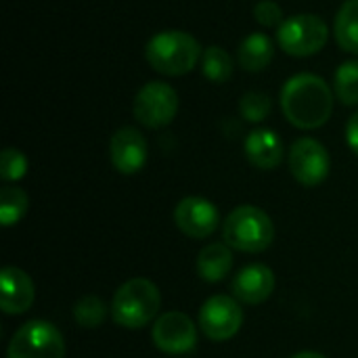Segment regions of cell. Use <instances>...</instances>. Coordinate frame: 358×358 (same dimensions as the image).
I'll list each match as a JSON object with an SVG mask.
<instances>
[{
	"instance_id": "obj_1",
	"label": "cell",
	"mask_w": 358,
	"mask_h": 358,
	"mask_svg": "<svg viewBox=\"0 0 358 358\" xmlns=\"http://www.w3.org/2000/svg\"><path fill=\"white\" fill-rule=\"evenodd\" d=\"M283 115L300 130H317L325 126L334 113V90L315 73L292 76L279 94Z\"/></svg>"
},
{
	"instance_id": "obj_2",
	"label": "cell",
	"mask_w": 358,
	"mask_h": 358,
	"mask_svg": "<svg viewBox=\"0 0 358 358\" xmlns=\"http://www.w3.org/2000/svg\"><path fill=\"white\" fill-rule=\"evenodd\" d=\"M201 46L195 36L182 29L157 31L145 46V59L162 76L178 78L195 69L201 59Z\"/></svg>"
},
{
	"instance_id": "obj_3",
	"label": "cell",
	"mask_w": 358,
	"mask_h": 358,
	"mask_svg": "<svg viewBox=\"0 0 358 358\" xmlns=\"http://www.w3.org/2000/svg\"><path fill=\"white\" fill-rule=\"evenodd\" d=\"M222 239L231 250L260 254L271 248L275 239V227L262 208L239 206L227 216L222 224Z\"/></svg>"
},
{
	"instance_id": "obj_4",
	"label": "cell",
	"mask_w": 358,
	"mask_h": 358,
	"mask_svg": "<svg viewBox=\"0 0 358 358\" xmlns=\"http://www.w3.org/2000/svg\"><path fill=\"white\" fill-rule=\"evenodd\" d=\"M162 306V294L149 279L136 277L126 281L111 300V317L124 329H141L149 325Z\"/></svg>"
},
{
	"instance_id": "obj_5",
	"label": "cell",
	"mask_w": 358,
	"mask_h": 358,
	"mask_svg": "<svg viewBox=\"0 0 358 358\" xmlns=\"http://www.w3.org/2000/svg\"><path fill=\"white\" fill-rule=\"evenodd\" d=\"M327 40V23L313 13L292 15L277 27V44L292 57H313L325 48Z\"/></svg>"
},
{
	"instance_id": "obj_6",
	"label": "cell",
	"mask_w": 358,
	"mask_h": 358,
	"mask_svg": "<svg viewBox=\"0 0 358 358\" xmlns=\"http://www.w3.org/2000/svg\"><path fill=\"white\" fill-rule=\"evenodd\" d=\"M178 92L168 82H147L134 96L132 113L134 120L151 130L166 128L178 113Z\"/></svg>"
},
{
	"instance_id": "obj_7",
	"label": "cell",
	"mask_w": 358,
	"mask_h": 358,
	"mask_svg": "<svg viewBox=\"0 0 358 358\" xmlns=\"http://www.w3.org/2000/svg\"><path fill=\"white\" fill-rule=\"evenodd\" d=\"M6 358H65V340L52 323L29 321L10 338Z\"/></svg>"
},
{
	"instance_id": "obj_8",
	"label": "cell",
	"mask_w": 358,
	"mask_h": 358,
	"mask_svg": "<svg viewBox=\"0 0 358 358\" xmlns=\"http://www.w3.org/2000/svg\"><path fill=\"white\" fill-rule=\"evenodd\" d=\"M243 325V310L239 300L231 296H212L203 302L199 310V327L201 334L212 342H229L239 334Z\"/></svg>"
},
{
	"instance_id": "obj_9",
	"label": "cell",
	"mask_w": 358,
	"mask_h": 358,
	"mask_svg": "<svg viewBox=\"0 0 358 358\" xmlns=\"http://www.w3.org/2000/svg\"><path fill=\"white\" fill-rule=\"evenodd\" d=\"M292 176L304 187H319L331 172V157L327 149L310 136L298 138L287 155Z\"/></svg>"
},
{
	"instance_id": "obj_10",
	"label": "cell",
	"mask_w": 358,
	"mask_h": 358,
	"mask_svg": "<svg viewBox=\"0 0 358 358\" xmlns=\"http://www.w3.org/2000/svg\"><path fill=\"white\" fill-rule=\"evenodd\" d=\"M153 344L166 355H187L197 346V325L178 310L162 315L151 329Z\"/></svg>"
},
{
	"instance_id": "obj_11",
	"label": "cell",
	"mask_w": 358,
	"mask_h": 358,
	"mask_svg": "<svg viewBox=\"0 0 358 358\" xmlns=\"http://www.w3.org/2000/svg\"><path fill=\"white\" fill-rule=\"evenodd\" d=\"M109 157L111 166L124 174L132 176L141 172L149 159V145L143 132L134 126H124L113 132L111 143H109Z\"/></svg>"
},
{
	"instance_id": "obj_12",
	"label": "cell",
	"mask_w": 358,
	"mask_h": 358,
	"mask_svg": "<svg viewBox=\"0 0 358 358\" xmlns=\"http://www.w3.org/2000/svg\"><path fill=\"white\" fill-rule=\"evenodd\" d=\"M174 222L180 233H185L191 239H206L210 237L218 224H220V214L218 208L203 199V197H185L178 201L174 208Z\"/></svg>"
},
{
	"instance_id": "obj_13",
	"label": "cell",
	"mask_w": 358,
	"mask_h": 358,
	"mask_svg": "<svg viewBox=\"0 0 358 358\" xmlns=\"http://www.w3.org/2000/svg\"><path fill=\"white\" fill-rule=\"evenodd\" d=\"M36 300V287L31 277L17 268L4 266L0 273V308L4 315H23Z\"/></svg>"
},
{
	"instance_id": "obj_14",
	"label": "cell",
	"mask_w": 358,
	"mask_h": 358,
	"mask_svg": "<svg viewBox=\"0 0 358 358\" xmlns=\"http://www.w3.org/2000/svg\"><path fill=\"white\" fill-rule=\"evenodd\" d=\"M231 289H233L235 300L256 306V304L266 302L273 296L275 275L266 264H250L235 275Z\"/></svg>"
},
{
	"instance_id": "obj_15",
	"label": "cell",
	"mask_w": 358,
	"mask_h": 358,
	"mask_svg": "<svg viewBox=\"0 0 358 358\" xmlns=\"http://www.w3.org/2000/svg\"><path fill=\"white\" fill-rule=\"evenodd\" d=\"M245 157L252 166L260 170H275L285 157V147L281 136L271 128L252 130L245 138Z\"/></svg>"
},
{
	"instance_id": "obj_16",
	"label": "cell",
	"mask_w": 358,
	"mask_h": 358,
	"mask_svg": "<svg viewBox=\"0 0 358 358\" xmlns=\"http://www.w3.org/2000/svg\"><path fill=\"white\" fill-rule=\"evenodd\" d=\"M233 271V252L227 243H210L197 256V275L208 283H218Z\"/></svg>"
},
{
	"instance_id": "obj_17",
	"label": "cell",
	"mask_w": 358,
	"mask_h": 358,
	"mask_svg": "<svg viewBox=\"0 0 358 358\" xmlns=\"http://www.w3.org/2000/svg\"><path fill=\"white\" fill-rule=\"evenodd\" d=\"M273 55H275L273 40L266 34L256 31V34L245 36L243 42L239 44L237 61H239V65L245 71L258 73V71H262V69L268 67V63L273 61Z\"/></svg>"
},
{
	"instance_id": "obj_18",
	"label": "cell",
	"mask_w": 358,
	"mask_h": 358,
	"mask_svg": "<svg viewBox=\"0 0 358 358\" xmlns=\"http://www.w3.org/2000/svg\"><path fill=\"white\" fill-rule=\"evenodd\" d=\"M336 42L342 50L358 55V0H346L334 21Z\"/></svg>"
},
{
	"instance_id": "obj_19",
	"label": "cell",
	"mask_w": 358,
	"mask_h": 358,
	"mask_svg": "<svg viewBox=\"0 0 358 358\" xmlns=\"http://www.w3.org/2000/svg\"><path fill=\"white\" fill-rule=\"evenodd\" d=\"M233 57L222 46H208L201 55V71L214 84H224L233 76Z\"/></svg>"
},
{
	"instance_id": "obj_20",
	"label": "cell",
	"mask_w": 358,
	"mask_h": 358,
	"mask_svg": "<svg viewBox=\"0 0 358 358\" xmlns=\"http://www.w3.org/2000/svg\"><path fill=\"white\" fill-rule=\"evenodd\" d=\"M29 208V197L23 189L19 187H2L0 191V222L2 227H13L17 224Z\"/></svg>"
},
{
	"instance_id": "obj_21",
	"label": "cell",
	"mask_w": 358,
	"mask_h": 358,
	"mask_svg": "<svg viewBox=\"0 0 358 358\" xmlns=\"http://www.w3.org/2000/svg\"><path fill=\"white\" fill-rule=\"evenodd\" d=\"M334 92L342 105H358V61H344L334 73Z\"/></svg>"
},
{
	"instance_id": "obj_22",
	"label": "cell",
	"mask_w": 358,
	"mask_h": 358,
	"mask_svg": "<svg viewBox=\"0 0 358 358\" xmlns=\"http://www.w3.org/2000/svg\"><path fill=\"white\" fill-rule=\"evenodd\" d=\"M107 317V304L96 296H84L73 304V319L84 329H96Z\"/></svg>"
},
{
	"instance_id": "obj_23",
	"label": "cell",
	"mask_w": 358,
	"mask_h": 358,
	"mask_svg": "<svg viewBox=\"0 0 358 358\" xmlns=\"http://www.w3.org/2000/svg\"><path fill=\"white\" fill-rule=\"evenodd\" d=\"M271 111H273V101L262 90H250L239 101V113L245 122L260 124L271 115Z\"/></svg>"
},
{
	"instance_id": "obj_24",
	"label": "cell",
	"mask_w": 358,
	"mask_h": 358,
	"mask_svg": "<svg viewBox=\"0 0 358 358\" xmlns=\"http://www.w3.org/2000/svg\"><path fill=\"white\" fill-rule=\"evenodd\" d=\"M25 174H27V157L15 147H6L0 155V178L4 182H17Z\"/></svg>"
},
{
	"instance_id": "obj_25",
	"label": "cell",
	"mask_w": 358,
	"mask_h": 358,
	"mask_svg": "<svg viewBox=\"0 0 358 358\" xmlns=\"http://www.w3.org/2000/svg\"><path fill=\"white\" fill-rule=\"evenodd\" d=\"M254 19L262 25V27H279L285 19H283V10L275 0H260L254 6Z\"/></svg>"
},
{
	"instance_id": "obj_26",
	"label": "cell",
	"mask_w": 358,
	"mask_h": 358,
	"mask_svg": "<svg viewBox=\"0 0 358 358\" xmlns=\"http://www.w3.org/2000/svg\"><path fill=\"white\" fill-rule=\"evenodd\" d=\"M346 143L352 149V153L358 155V111H355L346 124Z\"/></svg>"
},
{
	"instance_id": "obj_27",
	"label": "cell",
	"mask_w": 358,
	"mask_h": 358,
	"mask_svg": "<svg viewBox=\"0 0 358 358\" xmlns=\"http://www.w3.org/2000/svg\"><path fill=\"white\" fill-rule=\"evenodd\" d=\"M292 358H327V357H323V355H319V352H298V355H294Z\"/></svg>"
}]
</instances>
